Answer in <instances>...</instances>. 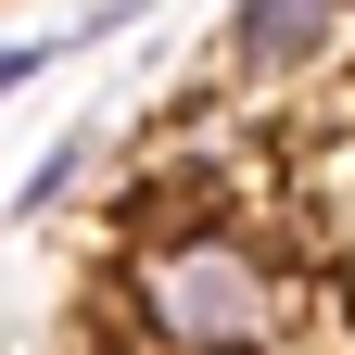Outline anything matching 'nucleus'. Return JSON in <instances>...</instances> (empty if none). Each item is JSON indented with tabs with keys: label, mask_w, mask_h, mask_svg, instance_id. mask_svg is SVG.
Here are the masks:
<instances>
[{
	"label": "nucleus",
	"mask_w": 355,
	"mask_h": 355,
	"mask_svg": "<svg viewBox=\"0 0 355 355\" xmlns=\"http://www.w3.org/2000/svg\"><path fill=\"white\" fill-rule=\"evenodd\" d=\"M127 318L153 330V355H279L292 279L229 229H165L127 254Z\"/></svg>",
	"instance_id": "obj_1"
},
{
	"label": "nucleus",
	"mask_w": 355,
	"mask_h": 355,
	"mask_svg": "<svg viewBox=\"0 0 355 355\" xmlns=\"http://www.w3.org/2000/svg\"><path fill=\"white\" fill-rule=\"evenodd\" d=\"M330 38H343V13H330V0H241V64H254V76L318 64Z\"/></svg>",
	"instance_id": "obj_2"
},
{
	"label": "nucleus",
	"mask_w": 355,
	"mask_h": 355,
	"mask_svg": "<svg viewBox=\"0 0 355 355\" xmlns=\"http://www.w3.org/2000/svg\"><path fill=\"white\" fill-rule=\"evenodd\" d=\"M64 191H76V140H64V153H38V178H26V216H38V203H64Z\"/></svg>",
	"instance_id": "obj_3"
},
{
	"label": "nucleus",
	"mask_w": 355,
	"mask_h": 355,
	"mask_svg": "<svg viewBox=\"0 0 355 355\" xmlns=\"http://www.w3.org/2000/svg\"><path fill=\"white\" fill-rule=\"evenodd\" d=\"M38 64H51V38H13V51H0V89H26Z\"/></svg>",
	"instance_id": "obj_4"
},
{
	"label": "nucleus",
	"mask_w": 355,
	"mask_h": 355,
	"mask_svg": "<svg viewBox=\"0 0 355 355\" xmlns=\"http://www.w3.org/2000/svg\"><path fill=\"white\" fill-rule=\"evenodd\" d=\"M330 13H343V26H355V0H330Z\"/></svg>",
	"instance_id": "obj_5"
}]
</instances>
